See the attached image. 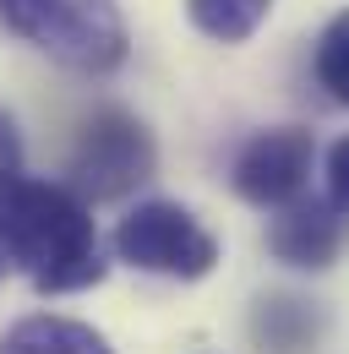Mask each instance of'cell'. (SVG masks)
Instances as JSON below:
<instances>
[{
  "label": "cell",
  "instance_id": "6da1fadb",
  "mask_svg": "<svg viewBox=\"0 0 349 354\" xmlns=\"http://www.w3.org/2000/svg\"><path fill=\"white\" fill-rule=\"evenodd\" d=\"M0 257L39 295H77L104 278L87 196L55 180H0Z\"/></svg>",
  "mask_w": 349,
  "mask_h": 354
},
{
  "label": "cell",
  "instance_id": "7a4b0ae2",
  "mask_svg": "<svg viewBox=\"0 0 349 354\" xmlns=\"http://www.w3.org/2000/svg\"><path fill=\"white\" fill-rule=\"evenodd\" d=\"M0 22L87 77H104L126 60V22L115 0H0Z\"/></svg>",
  "mask_w": 349,
  "mask_h": 354
},
{
  "label": "cell",
  "instance_id": "3957f363",
  "mask_svg": "<svg viewBox=\"0 0 349 354\" xmlns=\"http://www.w3.org/2000/svg\"><path fill=\"white\" fill-rule=\"evenodd\" d=\"M153 164H159V147H153L147 126L109 104L77 126L66 175H71V191H82L87 202H120L153 175Z\"/></svg>",
  "mask_w": 349,
  "mask_h": 354
},
{
  "label": "cell",
  "instance_id": "277c9868",
  "mask_svg": "<svg viewBox=\"0 0 349 354\" xmlns=\"http://www.w3.org/2000/svg\"><path fill=\"white\" fill-rule=\"evenodd\" d=\"M115 257L159 278H208L218 267V240L174 202H136L115 229Z\"/></svg>",
  "mask_w": 349,
  "mask_h": 354
},
{
  "label": "cell",
  "instance_id": "5b68a950",
  "mask_svg": "<svg viewBox=\"0 0 349 354\" xmlns=\"http://www.w3.org/2000/svg\"><path fill=\"white\" fill-rule=\"evenodd\" d=\"M316 164V142L305 126H273L257 131L240 153H235V191L251 202V207H289L305 196V180Z\"/></svg>",
  "mask_w": 349,
  "mask_h": 354
},
{
  "label": "cell",
  "instance_id": "8992f818",
  "mask_svg": "<svg viewBox=\"0 0 349 354\" xmlns=\"http://www.w3.org/2000/svg\"><path fill=\"white\" fill-rule=\"evenodd\" d=\"M349 245V207H339L333 196H301L289 207H278V218L267 229V251L284 267H305L322 272L344 257Z\"/></svg>",
  "mask_w": 349,
  "mask_h": 354
},
{
  "label": "cell",
  "instance_id": "52a82bcc",
  "mask_svg": "<svg viewBox=\"0 0 349 354\" xmlns=\"http://www.w3.org/2000/svg\"><path fill=\"white\" fill-rule=\"evenodd\" d=\"M328 316L305 295H262L251 306V344L257 354H316Z\"/></svg>",
  "mask_w": 349,
  "mask_h": 354
},
{
  "label": "cell",
  "instance_id": "ba28073f",
  "mask_svg": "<svg viewBox=\"0 0 349 354\" xmlns=\"http://www.w3.org/2000/svg\"><path fill=\"white\" fill-rule=\"evenodd\" d=\"M0 354H115V349L77 316H22L0 338Z\"/></svg>",
  "mask_w": 349,
  "mask_h": 354
},
{
  "label": "cell",
  "instance_id": "9c48e42d",
  "mask_svg": "<svg viewBox=\"0 0 349 354\" xmlns=\"http://www.w3.org/2000/svg\"><path fill=\"white\" fill-rule=\"evenodd\" d=\"M267 6H273V0H186L191 22H197L208 39H218V44L251 39L262 28V17H267Z\"/></svg>",
  "mask_w": 349,
  "mask_h": 354
},
{
  "label": "cell",
  "instance_id": "30bf717a",
  "mask_svg": "<svg viewBox=\"0 0 349 354\" xmlns=\"http://www.w3.org/2000/svg\"><path fill=\"white\" fill-rule=\"evenodd\" d=\"M316 82L333 104L349 109V11H339L316 39Z\"/></svg>",
  "mask_w": 349,
  "mask_h": 354
},
{
  "label": "cell",
  "instance_id": "8fae6325",
  "mask_svg": "<svg viewBox=\"0 0 349 354\" xmlns=\"http://www.w3.org/2000/svg\"><path fill=\"white\" fill-rule=\"evenodd\" d=\"M328 196L339 207H349V136H339L333 153H328Z\"/></svg>",
  "mask_w": 349,
  "mask_h": 354
},
{
  "label": "cell",
  "instance_id": "7c38bea8",
  "mask_svg": "<svg viewBox=\"0 0 349 354\" xmlns=\"http://www.w3.org/2000/svg\"><path fill=\"white\" fill-rule=\"evenodd\" d=\"M17 164H22V142H17V126L0 115V180L17 175Z\"/></svg>",
  "mask_w": 349,
  "mask_h": 354
},
{
  "label": "cell",
  "instance_id": "4fadbf2b",
  "mask_svg": "<svg viewBox=\"0 0 349 354\" xmlns=\"http://www.w3.org/2000/svg\"><path fill=\"white\" fill-rule=\"evenodd\" d=\"M6 267H11V262H6V257H0V272H6Z\"/></svg>",
  "mask_w": 349,
  "mask_h": 354
}]
</instances>
